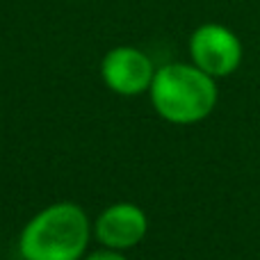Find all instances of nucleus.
Instances as JSON below:
<instances>
[{
	"mask_svg": "<svg viewBox=\"0 0 260 260\" xmlns=\"http://www.w3.org/2000/svg\"><path fill=\"white\" fill-rule=\"evenodd\" d=\"M85 260H126V256H121V253L114 251V249H103V251L89 253Z\"/></svg>",
	"mask_w": 260,
	"mask_h": 260,
	"instance_id": "obj_6",
	"label": "nucleus"
},
{
	"mask_svg": "<svg viewBox=\"0 0 260 260\" xmlns=\"http://www.w3.org/2000/svg\"><path fill=\"white\" fill-rule=\"evenodd\" d=\"M94 229L101 244L114 251H123L144 240L148 231V219L142 208L135 203H114L101 212Z\"/></svg>",
	"mask_w": 260,
	"mask_h": 260,
	"instance_id": "obj_5",
	"label": "nucleus"
},
{
	"mask_svg": "<svg viewBox=\"0 0 260 260\" xmlns=\"http://www.w3.org/2000/svg\"><path fill=\"white\" fill-rule=\"evenodd\" d=\"M103 82L121 96H137L151 89L155 69L146 53L133 46H117L108 50L101 62Z\"/></svg>",
	"mask_w": 260,
	"mask_h": 260,
	"instance_id": "obj_4",
	"label": "nucleus"
},
{
	"mask_svg": "<svg viewBox=\"0 0 260 260\" xmlns=\"http://www.w3.org/2000/svg\"><path fill=\"white\" fill-rule=\"evenodd\" d=\"M192 64L212 78H226L242 64L244 48L240 37L221 23H203L189 37Z\"/></svg>",
	"mask_w": 260,
	"mask_h": 260,
	"instance_id": "obj_3",
	"label": "nucleus"
},
{
	"mask_svg": "<svg viewBox=\"0 0 260 260\" xmlns=\"http://www.w3.org/2000/svg\"><path fill=\"white\" fill-rule=\"evenodd\" d=\"M89 244V219L76 203H53L23 229V260H80Z\"/></svg>",
	"mask_w": 260,
	"mask_h": 260,
	"instance_id": "obj_2",
	"label": "nucleus"
},
{
	"mask_svg": "<svg viewBox=\"0 0 260 260\" xmlns=\"http://www.w3.org/2000/svg\"><path fill=\"white\" fill-rule=\"evenodd\" d=\"M151 103L165 121L176 126L199 123L217 105V82L194 64H165L151 82Z\"/></svg>",
	"mask_w": 260,
	"mask_h": 260,
	"instance_id": "obj_1",
	"label": "nucleus"
}]
</instances>
